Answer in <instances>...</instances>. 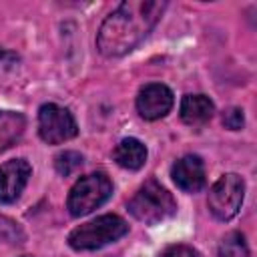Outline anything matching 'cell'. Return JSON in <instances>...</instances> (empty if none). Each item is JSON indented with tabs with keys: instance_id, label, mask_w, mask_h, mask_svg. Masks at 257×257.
Returning <instances> with one entry per match:
<instances>
[{
	"instance_id": "obj_1",
	"label": "cell",
	"mask_w": 257,
	"mask_h": 257,
	"mask_svg": "<svg viewBox=\"0 0 257 257\" xmlns=\"http://www.w3.org/2000/svg\"><path fill=\"white\" fill-rule=\"evenodd\" d=\"M167 2L161 0H126L120 2L100 24L96 48L102 56L114 58L137 48L159 22Z\"/></svg>"
},
{
	"instance_id": "obj_2",
	"label": "cell",
	"mask_w": 257,
	"mask_h": 257,
	"mask_svg": "<svg viewBox=\"0 0 257 257\" xmlns=\"http://www.w3.org/2000/svg\"><path fill=\"white\" fill-rule=\"evenodd\" d=\"M128 233V225L122 217L118 215H100L80 227H76L68 235V245L76 251H92L100 249L108 243L118 241Z\"/></svg>"
},
{
	"instance_id": "obj_3",
	"label": "cell",
	"mask_w": 257,
	"mask_h": 257,
	"mask_svg": "<svg viewBox=\"0 0 257 257\" xmlns=\"http://www.w3.org/2000/svg\"><path fill=\"white\" fill-rule=\"evenodd\" d=\"M128 211L135 219L147 225H155L173 217L177 211V203L165 187L151 179L133 195V199L128 201Z\"/></svg>"
},
{
	"instance_id": "obj_4",
	"label": "cell",
	"mask_w": 257,
	"mask_h": 257,
	"mask_svg": "<svg viewBox=\"0 0 257 257\" xmlns=\"http://www.w3.org/2000/svg\"><path fill=\"white\" fill-rule=\"evenodd\" d=\"M112 193V183L104 173H90L80 177L68 193V213L72 217H84L98 209Z\"/></svg>"
},
{
	"instance_id": "obj_5",
	"label": "cell",
	"mask_w": 257,
	"mask_h": 257,
	"mask_svg": "<svg viewBox=\"0 0 257 257\" xmlns=\"http://www.w3.org/2000/svg\"><path fill=\"white\" fill-rule=\"evenodd\" d=\"M243 197H245V181L235 173H227L211 187L207 205L215 219L229 221L239 213Z\"/></svg>"
},
{
	"instance_id": "obj_6",
	"label": "cell",
	"mask_w": 257,
	"mask_h": 257,
	"mask_svg": "<svg viewBox=\"0 0 257 257\" xmlns=\"http://www.w3.org/2000/svg\"><path fill=\"white\" fill-rule=\"evenodd\" d=\"M78 126L72 112L54 102L42 104L38 110V135L48 145H60L76 137Z\"/></svg>"
},
{
	"instance_id": "obj_7",
	"label": "cell",
	"mask_w": 257,
	"mask_h": 257,
	"mask_svg": "<svg viewBox=\"0 0 257 257\" xmlns=\"http://www.w3.org/2000/svg\"><path fill=\"white\" fill-rule=\"evenodd\" d=\"M173 102H175V98H173V92L169 86L151 82L139 90L137 110L145 120H157L171 112Z\"/></svg>"
},
{
	"instance_id": "obj_8",
	"label": "cell",
	"mask_w": 257,
	"mask_h": 257,
	"mask_svg": "<svg viewBox=\"0 0 257 257\" xmlns=\"http://www.w3.org/2000/svg\"><path fill=\"white\" fill-rule=\"evenodd\" d=\"M32 169L26 159H12L0 167V203H14L24 191Z\"/></svg>"
},
{
	"instance_id": "obj_9",
	"label": "cell",
	"mask_w": 257,
	"mask_h": 257,
	"mask_svg": "<svg viewBox=\"0 0 257 257\" xmlns=\"http://www.w3.org/2000/svg\"><path fill=\"white\" fill-rule=\"evenodd\" d=\"M175 185L185 193H197L205 187V165L197 155H185L171 167Z\"/></svg>"
},
{
	"instance_id": "obj_10",
	"label": "cell",
	"mask_w": 257,
	"mask_h": 257,
	"mask_svg": "<svg viewBox=\"0 0 257 257\" xmlns=\"http://www.w3.org/2000/svg\"><path fill=\"white\" fill-rule=\"evenodd\" d=\"M215 112V104L205 94H187L181 100V120L189 126L205 124Z\"/></svg>"
},
{
	"instance_id": "obj_11",
	"label": "cell",
	"mask_w": 257,
	"mask_h": 257,
	"mask_svg": "<svg viewBox=\"0 0 257 257\" xmlns=\"http://www.w3.org/2000/svg\"><path fill=\"white\" fill-rule=\"evenodd\" d=\"M116 165H120L122 169H128V171H137L145 165L147 161V147L139 141V139H122L116 147H114V153H112Z\"/></svg>"
},
{
	"instance_id": "obj_12",
	"label": "cell",
	"mask_w": 257,
	"mask_h": 257,
	"mask_svg": "<svg viewBox=\"0 0 257 257\" xmlns=\"http://www.w3.org/2000/svg\"><path fill=\"white\" fill-rule=\"evenodd\" d=\"M26 128V118L22 112L14 110H0V153L10 149L14 143L20 141Z\"/></svg>"
},
{
	"instance_id": "obj_13",
	"label": "cell",
	"mask_w": 257,
	"mask_h": 257,
	"mask_svg": "<svg viewBox=\"0 0 257 257\" xmlns=\"http://www.w3.org/2000/svg\"><path fill=\"white\" fill-rule=\"evenodd\" d=\"M219 257H249V247H247L245 235L239 231L225 235L219 245Z\"/></svg>"
},
{
	"instance_id": "obj_14",
	"label": "cell",
	"mask_w": 257,
	"mask_h": 257,
	"mask_svg": "<svg viewBox=\"0 0 257 257\" xmlns=\"http://www.w3.org/2000/svg\"><path fill=\"white\" fill-rule=\"evenodd\" d=\"M54 167H56L58 175L68 177V175H72L74 171H78L82 167V157L74 151H64L54 159Z\"/></svg>"
},
{
	"instance_id": "obj_15",
	"label": "cell",
	"mask_w": 257,
	"mask_h": 257,
	"mask_svg": "<svg viewBox=\"0 0 257 257\" xmlns=\"http://www.w3.org/2000/svg\"><path fill=\"white\" fill-rule=\"evenodd\" d=\"M223 124H225L227 128H231V131H239V128H243V124H245L243 110L237 108V106L227 108L225 114H223Z\"/></svg>"
},
{
	"instance_id": "obj_16",
	"label": "cell",
	"mask_w": 257,
	"mask_h": 257,
	"mask_svg": "<svg viewBox=\"0 0 257 257\" xmlns=\"http://www.w3.org/2000/svg\"><path fill=\"white\" fill-rule=\"evenodd\" d=\"M159 257H197V251H195L193 247H189V245L179 243V245H169V247H165Z\"/></svg>"
}]
</instances>
